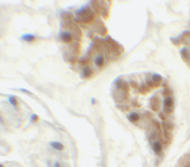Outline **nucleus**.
I'll return each instance as SVG.
<instances>
[{
  "label": "nucleus",
  "instance_id": "4468645a",
  "mask_svg": "<svg viewBox=\"0 0 190 167\" xmlns=\"http://www.w3.org/2000/svg\"><path fill=\"white\" fill-rule=\"evenodd\" d=\"M146 83L149 88H158L160 86V83H156L149 78H146Z\"/></svg>",
  "mask_w": 190,
  "mask_h": 167
},
{
  "label": "nucleus",
  "instance_id": "c756f323",
  "mask_svg": "<svg viewBox=\"0 0 190 167\" xmlns=\"http://www.w3.org/2000/svg\"><path fill=\"white\" fill-rule=\"evenodd\" d=\"M39 116L36 114H33L31 115L30 120L31 122H36L39 120Z\"/></svg>",
  "mask_w": 190,
  "mask_h": 167
},
{
  "label": "nucleus",
  "instance_id": "72a5a7b5",
  "mask_svg": "<svg viewBox=\"0 0 190 167\" xmlns=\"http://www.w3.org/2000/svg\"><path fill=\"white\" fill-rule=\"evenodd\" d=\"M19 90H20V91H22V92H25V93H28V94H32V93L31 92V91H30L29 90H28L25 89V88H19Z\"/></svg>",
  "mask_w": 190,
  "mask_h": 167
},
{
  "label": "nucleus",
  "instance_id": "f257e3e1",
  "mask_svg": "<svg viewBox=\"0 0 190 167\" xmlns=\"http://www.w3.org/2000/svg\"><path fill=\"white\" fill-rule=\"evenodd\" d=\"M75 14L76 15V18L74 21L76 22L81 24H90L93 22L95 18L94 12L88 5H86L78 9L75 12Z\"/></svg>",
  "mask_w": 190,
  "mask_h": 167
},
{
  "label": "nucleus",
  "instance_id": "f3484780",
  "mask_svg": "<svg viewBox=\"0 0 190 167\" xmlns=\"http://www.w3.org/2000/svg\"><path fill=\"white\" fill-rule=\"evenodd\" d=\"M95 63L96 66L99 68H101L104 65V58L102 56H98L95 58Z\"/></svg>",
  "mask_w": 190,
  "mask_h": 167
},
{
  "label": "nucleus",
  "instance_id": "5701e85b",
  "mask_svg": "<svg viewBox=\"0 0 190 167\" xmlns=\"http://www.w3.org/2000/svg\"><path fill=\"white\" fill-rule=\"evenodd\" d=\"M152 123H153V125L155 126V127L157 129V130L158 131V132H159L160 134H161L162 130H161V124L160 123V122H158V120L155 119V120H152Z\"/></svg>",
  "mask_w": 190,
  "mask_h": 167
},
{
  "label": "nucleus",
  "instance_id": "f03ea898",
  "mask_svg": "<svg viewBox=\"0 0 190 167\" xmlns=\"http://www.w3.org/2000/svg\"><path fill=\"white\" fill-rule=\"evenodd\" d=\"M90 5L97 14H101L104 18L108 17L109 10L108 9V6L106 5L105 1H91Z\"/></svg>",
  "mask_w": 190,
  "mask_h": 167
},
{
  "label": "nucleus",
  "instance_id": "7c9ffc66",
  "mask_svg": "<svg viewBox=\"0 0 190 167\" xmlns=\"http://www.w3.org/2000/svg\"><path fill=\"white\" fill-rule=\"evenodd\" d=\"M132 105L133 107H136V108H140L141 107L142 104H140L139 103V101L137 100H134L132 102Z\"/></svg>",
  "mask_w": 190,
  "mask_h": 167
},
{
  "label": "nucleus",
  "instance_id": "f8f14e48",
  "mask_svg": "<svg viewBox=\"0 0 190 167\" xmlns=\"http://www.w3.org/2000/svg\"><path fill=\"white\" fill-rule=\"evenodd\" d=\"M82 75H83V78H84L85 79L90 78L93 76V71L89 67H86V68L83 69Z\"/></svg>",
  "mask_w": 190,
  "mask_h": 167
},
{
  "label": "nucleus",
  "instance_id": "423d86ee",
  "mask_svg": "<svg viewBox=\"0 0 190 167\" xmlns=\"http://www.w3.org/2000/svg\"><path fill=\"white\" fill-rule=\"evenodd\" d=\"M118 91V92H112V97L115 102L122 103L129 99V93Z\"/></svg>",
  "mask_w": 190,
  "mask_h": 167
},
{
  "label": "nucleus",
  "instance_id": "bb28decb",
  "mask_svg": "<svg viewBox=\"0 0 190 167\" xmlns=\"http://www.w3.org/2000/svg\"><path fill=\"white\" fill-rule=\"evenodd\" d=\"M129 85H130V86L131 87L133 88V89H139V85L138 84V83H137V82L134 81H131L129 82Z\"/></svg>",
  "mask_w": 190,
  "mask_h": 167
},
{
  "label": "nucleus",
  "instance_id": "c85d7f7f",
  "mask_svg": "<svg viewBox=\"0 0 190 167\" xmlns=\"http://www.w3.org/2000/svg\"><path fill=\"white\" fill-rule=\"evenodd\" d=\"M80 63L82 65H87L90 63V59L89 58H87V57H84V58H81V59L80 60Z\"/></svg>",
  "mask_w": 190,
  "mask_h": 167
},
{
  "label": "nucleus",
  "instance_id": "a878e982",
  "mask_svg": "<svg viewBox=\"0 0 190 167\" xmlns=\"http://www.w3.org/2000/svg\"><path fill=\"white\" fill-rule=\"evenodd\" d=\"M116 107H117V109H119V110L124 111V112H125V111H127L130 110V107H129L128 106L119 105V104H118V105L116 106Z\"/></svg>",
  "mask_w": 190,
  "mask_h": 167
},
{
  "label": "nucleus",
  "instance_id": "b1692460",
  "mask_svg": "<svg viewBox=\"0 0 190 167\" xmlns=\"http://www.w3.org/2000/svg\"><path fill=\"white\" fill-rule=\"evenodd\" d=\"M172 94H173V92H172V91L168 87H165V89H164V90L163 91V93H162V95H163V97H164L165 98L170 97Z\"/></svg>",
  "mask_w": 190,
  "mask_h": 167
},
{
  "label": "nucleus",
  "instance_id": "20e7f679",
  "mask_svg": "<svg viewBox=\"0 0 190 167\" xmlns=\"http://www.w3.org/2000/svg\"><path fill=\"white\" fill-rule=\"evenodd\" d=\"M174 100L171 97L165 98L163 102V111L166 114L170 115L174 111Z\"/></svg>",
  "mask_w": 190,
  "mask_h": 167
},
{
  "label": "nucleus",
  "instance_id": "412c9836",
  "mask_svg": "<svg viewBox=\"0 0 190 167\" xmlns=\"http://www.w3.org/2000/svg\"><path fill=\"white\" fill-rule=\"evenodd\" d=\"M152 79L156 83H161L162 81H163V78H162L161 75L158 74V73H155V74L152 75Z\"/></svg>",
  "mask_w": 190,
  "mask_h": 167
},
{
  "label": "nucleus",
  "instance_id": "393cba45",
  "mask_svg": "<svg viewBox=\"0 0 190 167\" xmlns=\"http://www.w3.org/2000/svg\"><path fill=\"white\" fill-rule=\"evenodd\" d=\"M8 100H9V102L10 104L14 107H16L17 106L18 102H17V100H16V97L15 96H10L8 98Z\"/></svg>",
  "mask_w": 190,
  "mask_h": 167
},
{
  "label": "nucleus",
  "instance_id": "aec40b11",
  "mask_svg": "<svg viewBox=\"0 0 190 167\" xmlns=\"http://www.w3.org/2000/svg\"><path fill=\"white\" fill-rule=\"evenodd\" d=\"M164 136L165 138H166L165 140H166L168 144H170L171 142L172 138H173V135H172V134L169 131L164 130Z\"/></svg>",
  "mask_w": 190,
  "mask_h": 167
},
{
  "label": "nucleus",
  "instance_id": "473e14b6",
  "mask_svg": "<svg viewBox=\"0 0 190 167\" xmlns=\"http://www.w3.org/2000/svg\"><path fill=\"white\" fill-rule=\"evenodd\" d=\"M68 60H69V62L71 63V64L75 65L77 60V58H76V57H71V58H69Z\"/></svg>",
  "mask_w": 190,
  "mask_h": 167
},
{
  "label": "nucleus",
  "instance_id": "1a4fd4ad",
  "mask_svg": "<svg viewBox=\"0 0 190 167\" xmlns=\"http://www.w3.org/2000/svg\"><path fill=\"white\" fill-rule=\"evenodd\" d=\"M61 39L62 41L65 43H69L73 40V37L72 35L68 32H63L61 34Z\"/></svg>",
  "mask_w": 190,
  "mask_h": 167
},
{
  "label": "nucleus",
  "instance_id": "4be33fe9",
  "mask_svg": "<svg viewBox=\"0 0 190 167\" xmlns=\"http://www.w3.org/2000/svg\"><path fill=\"white\" fill-rule=\"evenodd\" d=\"M61 17L63 19L67 21H69L74 17L73 15L70 12H63L61 14Z\"/></svg>",
  "mask_w": 190,
  "mask_h": 167
},
{
  "label": "nucleus",
  "instance_id": "c9c22d12",
  "mask_svg": "<svg viewBox=\"0 0 190 167\" xmlns=\"http://www.w3.org/2000/svg\"><path fill=\"white\" fill-rule=\"evenodd\" d=\"M54 167H60V165L59 164L58 162H56V163H55V164H54Z\"/></svg>",
  "mask_w": 190,
  "mask_h": 167
},
{
  "label": "nucleus",
  "instance_id": "58836bf2",
  "mask_svg": "<svg viewBox=\"0 0 190 167\" xmlns=\"http://www.w3.org/2000/svg\"><path fill=\"white\" fill-rule=\"evenodd\" d=\"M0 167H4V165H2V164H1V165H0Z\"/></svg>",
  "mask_w": 190,
  "mask_h": 167
},
{
  "label": "nucleus",
  "instance_id": "4c0bfd02",
  "mask_svg": "<svg viewBox=\"0 0 190 167\" xmlns=\"http://www.w3.org/2000/svg\"><path fill=\"white\" fill-rule=\"evenodd\" d=\"M184 167H190V163L188 164H187V165H186Z\"/></svg>",
  "mask_w": 190,
  "mask_h": 167
},
{
  "label": "nucleus",
  "instance_id": "e433bc0d",
  "mask_svg": "<svg viewBox=\"0 0 190 167\" xmlns=\"http://www.w3.org/2000/svg\"><path fill=\"white\" fill-rule=\"evenodd\" d=\"M91 103H92V104H94V103H95V99H92V102Z\"/></svg>",
  "mask_w": 190,
  "mask_h": 167
},
{
  "label": "nucleus",
  "instance_id": "2f4dec72",
  "mask_svg": "<svg viewBox=\"0 0 190 167\" xmlns=\"http://www.w3.org/2000/svg\"><path fill=\"white\" fill-rule=\"evenodd\" d=\"M158 117L161 120H163V122H165L167 120V118L165 116V114L163 113V112H160L159 114H158Z\"/></svg>",
  "mask_w": 190,
  "mask_h": 167
},
{
  "label": "nucleus",
  "instance_id": "cd10ccee",
  "mask_svg": "<svg viewBox=\"0 0 190 167\" xmlns=\"http://www.w3.org/2000/svg\"><path fill=\"white\" fill-rule=\"evenodd\" d=\"M74 53L76 54H78L80 53V49H81V45L79 43H76L74 45Z\"/></svg>",
  "mask_w": 190,
  "mask_h": 167
},
{
  "label": "nucleus",
  "instance_id": "a211bd4d",
  "mask_svg": "<svg viewBox=\"0 0 190 167\" xmlns=\"http://www.w3.org/2000/svg\"><path fill=\"white\" fill-rule=\"evenodd\" d=\"M138 89H139V93H140L141 94H143V95L146 94L150 91V90L149 89V88L147 86V85L144 84V83H142V84L139 86Z\"/></svg>",
  "mask_w": 190,
  "mask_h": 167
},
{
  "label": "nucleus",
  "instance_id": "7ed1b4c3",
  "mask_svg": "<svg viewBox=\"0 0 190 167\" xmlns=\"http://www.w3.org/2000/svg\"><path fill=\"white\" fill-rule=\"evenodd\" d=\"M109 46L111 52L115 56H120L125 51L124 47L120 45L117 41L112 39L110 36H107L105 39Z\"/></svg>",
  "mask_w": 190,
  "mask_h": 167
},
{
  "label": "nucleus",
  "instance_id": "9d476101",
  "mask_svg": "<svg viewBox=\"0 0 190 167\" xmlns=\"http://www.w3.org/2000/svg\"><path fill=\"white\" fill-rule=\"evenodd\" d=\"M162 148L161 144L159 141H155L153 143V150L156 154H159L161 153Z\"/></svg>",
  "mask_w": 190,
  "mask_h": 167
},
{
  "label": "nucleus",
  "instance_id": "6ab92c4d",
  "mask_svg": "<svg viewBox=\"0 0 190 167\" xmlns=\"http://www.w3.org/2000/svg\"><path fill=\"white\" fill-rule=\"evenodd\" d=\"M181 55L184 61H188L190 59L189 53H188V50L186 47H184L181 49Z\"/></svg>",
  "mask_w": 190,
  "mask_h": 167
},
{
  "label": "nucleus",
  "instance_id": "0eeeda50",
  "mask_svg": "<svg viewBox=\"0 0 190 167\" xmlns=\"http://www.w3.org/2000/svg\"><path fill=\"white\" fill-rule=\"evenodd\" d=\"M94 30L95 32L101 36H105L108 32L105 25L100 20H98L95 22L94 25Z\"/></svg>",
  "mask_w": 190,
  "mask_h": 167
},
{
  "label": "nucleus",
  "instance_id": "2eb2a0df",
  "mask_svg": "<svg viewBox=\"0 0 190 167\" xmlns=\"http://www.w3.org/2000/svg\"><path fill=\"white\" fill-rule=\"evenodd\" d=\"M50 145L52 148L57 151H62L64 150V146L61 142L58 141H53L50 142Z\"/></svg>",
  "mask_w": 190,
  "mask_h": 167
},
{
  "label": "nucleus",
  "instance_id": "ddd939ff",
  "mask_svg": "<svg viewBox=\"0 0 190 167\" xmlns=\"http://www.w3.org/2000/svg\"><path fill=\"white\" fill-rule=\"evenodd\" d=\"M128 120L132 123L137 122L140 119V116L137 113H132L127 116Z\"/></svg>",
  "mask_w": 190,
  "mask_h": 167
},
{
  "label": "nucleus",
  "instance_id": "9b49d317",
  "mask_svg": "<svg viewBox=\"0 0 190 167\" xmlns=\"http://www.w3.org/2000/svg\"><path fill=\"white\" fill-rule=\"evenodd\" d=\"M161 126L162 127H163L164 130L169 131H173L174 128V124L170 122H166V121L161 123Z\"/></svg>",
  "mask_w": 190,
  "mask_h": 167
},
{
  "label": "nucleus",
  "instance_id": "39448f33",
  "mask_svg": "<svg viewBox=\"0 0 190 167\" xmlns=\"http://www.w3.org/2000/svg\"><path fill=\"white\" fill-rule=\"evenodd\" d=\"M114 84L117 90L124 92L129 93L130 91V85L127 82L121 78H118L114 82Z\"/></svg>",
  "mask_w": 190,
  "mask_h": 167
},
{
  "label": "nucleus",
  "instance_id": "dca6fc26",
  "mask_svg": "<svg viewBox=\"0 0 190 167\" xmlns=\"http://www.w3.org/2000/svg\"><path fill=\"white\" fill-rule=\"evenodd\" d=\"M21 38L22 39V40L25 41L32 42V41H33L35 40V35H33V34H24V35H21Z\"/></svg>",
  "mask_w": 190,
  "mask_h": 167
},
{
  "label": "nucleus",
  "instance_id": "f704fd0d",
  "mask_svg": "<svg viewBox=\"0 0 190 167\" xmlns=\"http://www.w3.org/2000/svg\"><path fill=\"white\" fill-rule=\"evenodd\" d=\"M145 114H146V116L148 119H150V118L152 117V114L150 112H149V111H146Z\"/></svg>",
  "mask_w": 190,
  "mask_h": 167
},
{
  "label": "nucleus",
  "instance_id": "6e6552de",
  "mask_svg": "<svg viewBox=\"0 0 190 167\" xmlns=\"http://www.w3.org/2000/svg\"><path fill=\"white\" fill-rule=\"evenodd\" d=\"M149 106L150 109L155 112H158L160 109V99L156 96H153L150 98Z\"/></svg>",
  "mask_w": 190,
  "mask_h": 167
}]
</instances>
